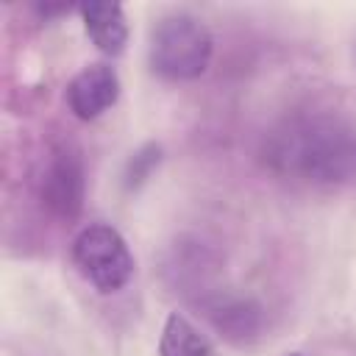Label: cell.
<instances>
[{"label":"cell","mask_w":356,"mask_h":356,"mask_svg":"<svg viewBox=\"0 0 356 356\" xmlns=\"http://www.w3.org/2000/svg\"><path fill=\"white\" fill-rule=\"evenodd\" d=\"M159 159H161V147L159 145H145L142 150H136L134 159L128 161V170H125L128 186H136V184L147 181V175L153 172V167L159 164Z\"/></svg>","instance_id":"cell-8"},{"label":"cell","mask_w":356,"mask_h":356,"mask_svg":"<svg viewBox=\"0 0 356 356\" xmlns=\"http://www.w3.org/2000/svg\"><path fill=\"white\" fill-rule=\"evenodd\" d=\"M72 264L103 295L120 292L134 278V253L108 222H89L72 239Z\"/></svg>","instance_id":"cell-3"},{"label":"cell","mask_w":356,"mask_h":356,"mask_svg":"<svg viewBox=\"0 0 356 356\" xmlns=\"http://www.w3.org/2000/svg\"><path fill=\"white\" fill-rule=\"evenodd\" d=\"M281 172L312 186H345L356 181V128L331 111L289 122L273 142Z\"/></svg>","instance_id":"cell-1"},{"label":"cell","mask_w":356,"mask_h":356,"mask_svg":"<svg viewBox=\"0 0 356 356\" xmlns=\"http://www.w3.org/2000/svg\"><path fill=\"white\" fill-rule=\"evenodd\" d=\"M156 356H214V345L181 312H170L159 334Z\"/></svg>","instance_id":"cell-7"},{"label":"cell","mask_w":356,"mask_h":356,"mask_svg":"<svg viewBox=\"0 0 356 356\" xmlns=\"http://www.w3.org/2000/svg\"><path fill=\"white\" fill-rule=\"evenodd\" d=\"M120 89H122V83H120L117 70H114L111 64L97 61V64L83 67V70L67 83L64 97H67L70 111H72L78 120L92 122V120L103 117V114L120 100Z\"/></svg>","instance_id":"cell-5"},{"label":"cell","mask_w":356,"mask_h":356,"mask_svg":"<svg viewBox=\"0 0 356 356\" xmlns=\"http://www.w3.org/2000/svg\"><path fill=\"white\" fill-rule=\"evenodd\" d=\"M214 56V36L209 25L189 14L172 11L161 17L147 42V64L164 81H195L200 78Z\"/></svg>","instance_id":"cell-2"},{"label":"cell","mask_w":356,"mask_h":356,"mask_svg":"<svg viewBox=\"0 0 356 356\" xmlns=\"http://www.w3.org/2000/svg\"><path fill=\"white\" fill-rule=\"evenodd\" d=\"M83 31L89 42L108 58H117L128 47V19L120 3H83L81 8Z\"/></svg>","instance_id":"cell-6"},{"label":"cell","mask_w":356,"mask_h":356,"mask_svg":"<svg viewBox=\"0 0 356 356\" xmlns=\"http://www.w3.org/2000/svg\"><path fill=\"white\" fill-rule=\"evenodd\" d=\"M286 356H303V353H286Z\"/></svg>","instance_id":"cell-9"},{"label":"cell","mask_w":356,"mask_h":356,"mask_svg":"<svg viewBox=\"0 0 356 356\" xmlns=\"http://www.w3.org/2000/svg\"><path fill=\"white\" fill-rule=\"evenodd\" d=\"M83 192H86V172L78 150L72 147H56L44 164L42 181H39V195L42 203L61 220L78 217L83 206Z\"/></svg>","instance_id":"cell-4"}]
</instances>
